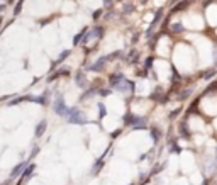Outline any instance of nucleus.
Instances as JSON below:
<instances>
[{
  "mask_svg": "<svg viewBox=\"0 0 217 185\" xmlns=\"http://www.w3.org/2000/svg\"><path fill=\"white\" fill-rule=\"evenodd\" d=\"M4 9H5V5H0V12H2Z\"/></svg>",
  "mask_w": 217,
  "mask_h": 185,
  "instance_id": "9b49d317",
  "label": "nucleus"
},
{
  "mask_svg": "<svg viewBox=\"0 0 217 185\" xmlns=\"http://www.w3.org/2000/svg\"><path fill=\"white\" fill-rule=\"evenodd\" d=\"M5 2H7V4H12V2H14V0H5Z\"/></svg>",
  "mask_w": 217,
  "mask_h": 185,
  "instance_id": "f8f14e48",
  "label": "nucleus"
},
{
  "mask_svg": "<svg viewBox=\"0 0 217 185\" xmlns=\"http://www.w3.org/2000/svg\"><path fill=\"white\" fill-rule=\"evenodd\" d=\"M173 31H175V32H182V31H183L182 24H175V26H173Z\"/></svg>",
  "mask_w": 217,
  "mask_h": 185,
  "instance_id": "1a4fd4ad",
  "label": "nucleus"
},
{
  "mask_svg": "<svg viewBox=\"0 0 217 185\" xmlns=\"http://www.w3.org/2000/svg\"><path fill=\"white\" fill-rule=\"evenodd\" d=\"M22 5H24V0H19V2H17V5H15V9H14V15H19V14H21V10H22Z\"/></svg>",
  "mask_w": 217,
  "mask_h": 185,
  "instance_id": "6e6552de",
  "label": "nucleus"
},
{
  "mask_svg": "<svg viewBox=\"0 0 217 185\" xmlns=\"http://www.w3.org/2000/svg\"><path fill=\"white\" fill-rule=\"evenodd\" d=\"M24 168H26V163H19L17 167H15V168L12 170V175H10V177H12V178L19 177V173H22V170H24Z\"/></svg>",
  "mask_w": 217,
  "mask_h": 185,
  "instance_id": "423d86ee",
  "label": "nucleus"
},
{
  "mask_svg": "<svg viewBox=\"0 0 217 185\" xmlns=\"http://www.w3.org/2000/svg\"><path fill=\"white\" fill-rule=\"evenodd\" d=\"M34 165H29V167L26 168V172H22V180H27V178H31V175H32V172H34Z\"/></svg>",
  "mask_w": 217,
  "mask_h": 185,
  "instance_id": "39448f33",
  "label": "nucleus"
},
{
  "mask_svg": "<svg viewBox=\"0 0 217 185\" xmlns=\"http://www.w3.org/2000/svg\"><path fill=\"white\" fill-rule=\"evenodd\" d=\"M46 126H48L46 121H41V122L38 124V127H36V136H38V138L44 134V131H46Z\"/></svg>",
  "mask_w": 217,
  "mask_h": 185,
  "instance_id": "7ed1b4c3",
  "label": "nucleus"
},
{
  "mask_svg": "<svg viewBox=\"0 0 217 185\" xmlns=\"http://www.w3.org/2000/svg\"><path fill=\"white\" fill-rule=\"evenodd\" d=\"M77 85L78 87H85V75H83V73H78L77 75Z\"/></svg>",
  "mask_w": 217,
  "mask_h": 185,
  "instance_id": "0eeeda50",
  "label": "nucleus"
},
{
  "mask_svg": "<svg viewBox=\"0 0 217 185\" xmlns=\"http://www.w3.org/2000/svg\"><path fill=\"white\" fill-rule=\"evenodd\" d=\"M68 121L73 122V124H83V122H85V116H83L78 109H70L68 111Z\"/></svg>",
  "mask_w": 217,
  "mask_h": 185,
  "instance_id": "f257e3e1",
  "label": "nucleus"
},
{
  "mask_svg": "<svg viewBox=\"0 0 217 185\" xmlns=\"http://www.w3.org/2000/svg\"><path fill=\"white\" fill-rule=\"evenodd\" d=\"M54 112L58 114V116H68V107H66L63 97H56V100H54Z\"/></svg>",
  "mask_w": 217,
  "mask_h": 185,
  "instance_id": "f03ea898",
  "label": "nucleus"
},
{
  "mask_svg": "<svg viewBox=\"0 0 217 185\" xmlns=\"http://www.w3.org/2000/svg\"><path fill=\"white\" fill-rule=\"evenodd\" d=\"M107 60H109V58H100V60H98L97 63H95V65L92 66V68H90V70H94V71H100V70L104 68V63H105Z\"/></svg>",
  "mask_w": 217,
  "mask_h": 185,
  "instance_id": "20e7f679",
  "label": "nucleus"
},
{
  "mask_svg": "<svg viewBox=\"0 0 217 185\" xmlns=\"http://www.w3.org/2000/svg\"><path fill=\"white\" fill-rule=\"evenodd\" d=\"M68 55H70V51H64L63 55L60 56V61H63V60H64V58H66V56H68Z\"/></svg>",
  "mask_w": 217,
  "mask_h": 185,
  "instance_id": "9d476101",
  "label": "nucleus"
}]
</instances>
